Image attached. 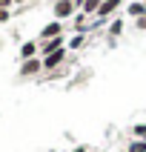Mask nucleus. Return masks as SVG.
I'll list each match as a JSON object with an SVG mask.
<instances>
[{
	"mask_svg": "<svg viewBox=\"0 0 146 152\" xmlns=\"http://www.w3.org/2000/svg\"><path fill=\"white\" fill-rule=\"evenodd\" d=\"M43 72V58H32V60H20L17 75L20 77H37Z\"/></svg>",
	"mask_w": 146,
	"mask_h": 152,
	"instance_id": "obj_1",
	"label": "nucleus"
},
{
	"mask_svg": "<svg viewBox=\"0 0 146 152\" xmlns=\"http://www.w3.org/2000/svg\"><path fill=\"white\" fill-rule=\"evenodd\" d=\"M77 15V3L75 0H54V20H66V17Z\"/></svg>",
	"mask_w": 146,
	"mask_h": 152,
	"instance_id": "obj_2",
	"label": "nucleus"
},
{
	"mask_svg": "<svg viewBox=\"0 0 146 152\" xmlns=\"http://www.w3.org/2000/svg\"><path fill=\"white\" fill-rule=\"evenodd\" d=\"M52 37H63V23L60 20H52V23H46L40 29V34H37V40H52Z\"/></svg>",
	"mask_w": 146,
	"mask_h": 152,
	"instance_id": "obj_3",
	"label": "nucleus"
},
{
	"mask_svg": "<svg viewBox=\"0 0 146 152\" xmlns=\"http://www.w3.org/2000/svg\"><path fill=\"white\" fill-rule=\"evenodd\" d=\"M66 60V49H57L52 52V55H46L43 58V72H57V66Z\"/></svg>",
	"mask_w": 146,
	"mask_h": 152,
	"instance_id": "obj_4",
	"label": "nucleus"
},
{
	"mask_svg": "<svg viewBox=\"0 0 146 152\" xmlns=\"http://www.w3.org/2000/svg\"><path fill=\"white\" fill-rule=\"evenodd\" d=\"M120 3H123V0H103V6L97 9V15H94V17H97L100 23H106V20H109V17L120 9Z\"/></svg>",
	"mask_w": 146,
	"mask_h": 152,
	"instance_id": "obj_5",
	"label": "nucleus"
},
{
	"mask_svg": "<svg viewBox=\"0 0 146 152\" xmlns=\"http://www.w3.org/2000/svg\"><path fill=\"white\" fill-rule=\"evenodd\" d=\"M32 58H40V40H26L20 46V60H32Z\"/></svg>",
	"mask_w": 146,
	"mask_h": 152,
	"instance_id": "obj_6",
	"label": "nucleus"
},
{
	"mask_svg": "<svg viewBox=\"0 0 146 152\" xmlns=\"http://www.w3.org/2000/svg\"><path fill=\"white\" fill-rule=\"evenodd\" d=\"M57 49H66V40H63V37L43 40V43H40V58H46V55H52V52H57Z\"/></svg>",
	"mask_w": 146,
	"mask_h": 152,
	"instance_id": "obj_7",
	"label": "nucleus"
},
{
	"mask_svg": "<svg viewBox=\"0 0 146 152\" xmlns=\"http://www.w3.org/2000/svg\"><path fill=\"white\" fill-rule=\"evenodd\" d=\"M126 15H129V17H135V20H137V17H143V15H146V3H137V0H132V3L126 6Z\"/></svg>",
	"mask_w": 146,
	"mask_h": 152,
	"instance_id": "obj_8",
	"label": "nucleus"
},
{
	"mask_svg": "<svg viewBox=\"0 0 146 152\" xmlns=\"http://www.w3.org/2000/svg\"><path fill=\"white\" fill-rule=\"evenodd\" d=\"M103 6V0H83V6H80V12H83L86 17L89 15H97V9Z\"/></svg>",
	"mask_w": 146,
	"mask_h": 152,
	"instance_id": "obj_9",
	"label": "nucleus"
},
{
	"mask_svg": "<svg viewBox=\"0 0 146 152\" xmlns=\"http://www.w3.org/2000/svg\"><path fill=\"white\" fill-rule=\"evenodd\" d=\"M120 32H123V20H120V17H115V20L109 23V29H106V34L115 40V37H120Z\"/></svg>",
	"mask_w": 146,
	"mask_h": 152,
	"instance_id": "obj_10",
	"label": "nucleus"
},
{
	"mask_svg": "<svg viewBox=\"0 0 146 152\" xmlns=\"http://www.w3.org/2000/svg\"><path fill=\"white\" fill-rule=\"evenodd\" d=\"M126 152H146V141H140V138H135V141H129Z\"/></svg>",
	"mask_w": 146,
	"mask_h": 152,
	"instance_id": "obj_11",
	"label": "nucleus"
},
{
	"mask_svg": "<svg viewBox=\"0 0 146 152\" xmlns=\"http://www.w3.org/2000/svg\"><path fill=\"white\" fill-rule=\"evenodd\" d=\"M80 46H86V34H75L69 40V49H80Z\"/></svg>",
	"mask_w": 146,
	"mask_h": 152,
	"instance_id": "obj_12",
	"label": "nucleus"
},
{
	"mask_svg": "<svg viewBox=\"0 0 146 152\" xmlns=\"http://www.w3.org/2000/svg\"><path fill=\"white\" fill-rule=\"evenodd\" d=\"M132 132H135V138H140V141H146V124H137V126L132 129Z\"/></svg>",
	"mask_w": 146,
	"mask_h": 152,
	"instance_id": "obj_13",
	"label": "nucleus"
},
{
	"mask_svg": "<svg viewBox=\"0 0 146 152\" xmlns=\"http://www.w3.org/2000/svg\"><path fill=\"white\" fill-rule=\"evenodd\" d=\"M12 20V9H3L0 6V23H9Z\"/></svg>",
	"mask_w": 146,
	"mask_h": 152,
	"instance_id": "obj_14",
	"label": "nucleus"
},
{
	"mask_svg": "<svg viewBox=\"0 0 146 152\" xmlns=\"http://www.w3.org/2000/svg\"><path fill=\"white\" fill-rule=\"evenodd\" d=\"M135 26L140 29V32H146V15H143V17H137V20H135Z\"/></svg>",
	"mask_w": 146,
	"mask_h": 152,
	"instance_id": "obj_15",
	"label": "nucleus"
},
{
	"mask_svg": "<svg viewBox=\"0 0 146 152\" xmlns=\"http://www.w3.org/2000/svg\"><path fill=\"white\" fill-rule=\"evenodd\" d=\"M72 152H89V149H86V146H75Z\"/></svg>",
	"mask_w": 146,
	"mask_h": 152,
	"instance_id": "obj_16",
	"label": "nucleus"
},
{
	"mask_svg": "<svg viewBox=\"0 0 146 152\" xmlns=\"http://www.w3.org/2000/svg\"><path fill=\"white\" fill-rule=\"evenodd\" d=\"M137 3H146V0H137Z\"/></svg>",
	"mask_w": 146,
	"mask_h": 152,
	"instance_id": "obj_17",
	"label": "nucleus"
},
{
	"mask_svg": "<svg viewBox=\"0 0 146 152\" xmlns=\"http://www.w3.org/2000/svg\"><path fill=\"white\" fill-rule=\"evenodd\" d=\"M29 3H37V0H29Z\"/></svg>",
	"mask_w": 146,
	"mask_h": 152,
	"instance_id": "obj_18",
	"label": "nucleus"
},
{
	"mask_svg": "<svg viewBox=\"0 0 146 152\" xmlns=\"http://www.w3.org/2000/svg\"><path fill=\"white\" fill-rule=\"evenodd\" d=\"M120 152H126V149H120Z\"/></svg>",
	"mask_w": 146,
	"mask_h": 152,
	"instance_id": "obj_19",
	"label": "nucleus"
}]
</instances>
